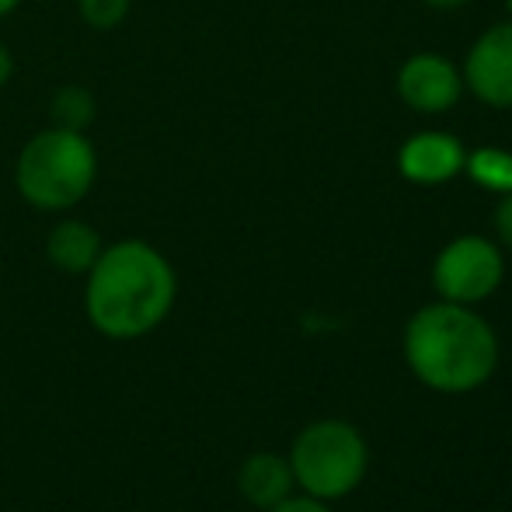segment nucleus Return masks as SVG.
<instances>
[{
    "mask_svg": "<svg viewBox=\"0 0 512 512\" xmlns=\"http://www.w3.org/2000/svg\"><path fill=\"white\" fill-rule=\"evenodd\" d=\"M178 300V272L161 248L122 237L102 248L84 276V314L98 335L136 342L161 328Z\"/></svg>",
    "mask_w": 512,
    "mask_h": 512,
    "instance_id": "obj_1",
    "label": "nucleus"
},
{
    "mask_svg": "<svg viewBox=\"0 0 512 512\" xmlns=\"http://www.w3.org/2000/svg\"><path fill=\"white\" fill-rule=\"evenodd\" d=\"M405 363L429 391L471 394L499 370V335L474 307L436 300L408 317Z\"/></svg>",
    "mask_w": 512,
    "mask_h": 512,
    "instance_id": "obj_2",
    "label": "nucleus"
},
{
    "mask_svg": "<svg viewBox=\"0 0 512 512\" xmlns=\"http://www.w3.org/2000/svg\"><path fill=\"white\" fill-rule=\"evenodd\" d=\"M102 157L84 129H63L49 122L32 133L14 157V192L25 206L49 216L74 213L95 192Z\"/></svg>",
    "mask_w": 512,
    "mask_h": 512,
    "instance_id": "obj_3",
    "label": "nucleus"
},
{
    "mask_svg": "<svg viewBox=\"0 0 512 512\" xmlns=\"http://www.w3.org/2000/svg\"><path fill=\"white\" fill-rule=\"evenodd\" d=\"M286 460L300 492L321 502H338L363 485L370 471V446L345 418H317L297 432Z\"/></svg>",
    "mask_w": 512,
    "mask_h": 512,
    "instance_id": "obj_4",
    "label": "nucleus"
},
{
    "mask_svg": "<svg viewBox=\"0 0 512 512\" xmlns=\"http://www.w3.org/2000/svg\"><path fill=\"white\" fill-rule=\"evenodd\" d=\"M506 279V258L492 237L460 234L446 244L432 262V286L439 300L478 307L492 297Z\"/></svg>",
    "mask_w": 512,
    "mask_h": 512,
    "instance_id": "obj_5",
    "label": "nucleus"
},
{
    "mask_svg": "<svg viewBox=\"0 0 512 512\" xmlns=\"http://www.w3.org/2000/svg\"><path fill=\"white\" fill-rule=\"evenodd\" d=\"M460 77L478 102L492 108H512V21L485 28L474 39Z\"/></svg>",
    "mask_w": 512,
    "mask_h": 512,
    "instance_id": "obj_6",
    "label": "nucleus"
},
{
    "mask_svg": "<svg viewBox=\"0 0 512 512\" xmlns=\"http://www.w3.org/2000/svg\"><path fill=\"white\" fill-rule=\"evenodd\" d=\"M464 95V77L453 60L439 53H415L398 70V98L422 115L450 112Z\"/></svg>",
    "mask_w": 512,
    "mask_h": 512,
    "instance_id": "obj_7",
    "label": "nucleus"
},
{
    "mask_svg": "<svg viewBox=\"0 0 512 512\" xmlns=\"http://www.w3.org/2000/svg\"><path fill=\"white\" fill-rule=\"evenodd\" d=\"M467 147L460 136L446 133V129H422V133L408 136L398 150V171L411 185H446L464 171Z\"/></svg>",
    "mask_w": 512,
    "mask_h": 512,
    "instance_id": "obj_8",
    "label": "nucleus"
},
{
    "mask_svg": "<svg viewBox=\"0 0 512 512\" xmlns=\"http://www.w3.org/2000/svg\"><path fill=\"white\" fill-rule=\"evenodd\" d=\"M105 241L98 234L95 223L81 220V216L63 213L60 220L49 227L46 234V262L63 276H88L91 265L98 262Z\"/></svg>",
    "mask_w": 512,
    "mask_h": 512,
    "instance_id": "obj_9",
    "label": "nucleus"
},
{
    "mask_svg": "<svg viewBox=\"0 0 512 512\" xmlns=\"http://www.w3.org/2000/svg\"><path fill=\"white\" fill-rule=\"evenodd\" d=\"M237 492H241V499L248 506L262 512L279 506V502L297 492L290 460L283 453H269V450H258L251 457H244L241 471H237Z\"/></svg>",
    "mask_w": 512,
    "mask_h": 512,
    "instance_id": "obj_10",
    "label": "nucleus"
},
{
    "mask_svg": "<svg viewBox=\"0 0 512 512\" xmlns=\"http://www.w3.org/2000/svg\"><path fill=\"white\" fill-rule=\"evenodd\" d=\"M464 171L471 175V182H478L481 189L495 192V196L512 192V154L509 150H502V147L467 150Z\"/></svg>",
    "mask_w": 512,
    "mask_h": 512,
    "instance_id": "obj_11",
    "label": "nucleus"
},
{
    "mask_svg": "<svg viewBox=\"0 0 512 512\" xmlns=\"http://www.w3.org/2000/svg\"><path fill=\"white\" fill-rule=\"evenodd\" d=\"M95 95H91L88 88H81V84H67V88H60L53 98H49V115H53V126H63V129H84L88 133V126L95 122Z\"/></svg>",
    "mask_w": 512,
    "mask_h": 512,
    "instance_id": "obj_12",
    "label": "nucleus"
},
{
    "mask_svg": "<svg viewBox=\"0 0 512 512\" xmlns=\"http://www.w3.org/2000/svg\"><path fill=\"white\" fill-rule=\"evenodd\" d=\"M74 4L81 25H88L91 32H115L133 11V0H74Z\"/></svg>",
    "mask_w": 512,
    "mask_h": 512,
    "instance_id": "obj_13",
    "label": "nucleus"
},
{
    "mask_svg": "<svg viewBox=\"0 0 512 512\" xmlns=\"http://www.w3.org/2000/svg\"><path fill=\"white\" fill-rule=\"evenodd\" d=\"M492 223H495V237L506 251H512V192L499 196V206L492 213Z\"/></svg>",
    "mask_w": 512,
    "mask_h": 512,
    "instance_id": "obj_14",
    "label": "nucleus"
},
{
    "mask_svg": "<svg viewBox=\"0 0 512 512\" xmlns=\"http://www.w3.org/2000/svg\"><path fill=\"white\" fill-rule=\"evenodd\" d=\"M265 512H331V502H321V499H310L304 492H293L290 499H283L279 506L265 509Z\"/></svg>",
    "mask_w": 512,
    "mask_h": 512,
    "instance_id": "obj_15",
    "label": "nucleus"
},
{
    "mask_svg": "<svg viewBox=\"0 0 512 512\" xmlns=\"http://www.w3.org/2000/svg\"><path fill=\"white\" fill-rule=\"evenodd\" d=\"M11 81H14V53L0 42V95L11 88Z\"/></svg>",
    "mask_w": 512,
    "mask_h": 512,
    "instance_id": "obj_16",
    "label": "nucleus"
},
{
    "mask_svg": "<svg viewBox=\"0 0 512 512\" xmlns=\"http://www.w3.org/2000/svg\"><path fill=\"white\" fill-rule=\"evenodd\" d=\"M422 4H429V7H436V11H457V7H464V4H471V0H422Z\"/></svg>",
    "mask_w": 512,
    "mask_h": 512,
    "instance_id": "obj_17",
    "label": "nucleus"
},
{
    "mask_svg": "<svg viewBox=\"0 0 512 512\" xmlns=\"http://www.w3.org/2000/svg\"><path fill=\"white\" fill-rule=\"evenodd\" d=\"M21 4H25V0H0V21H4V18H11V14L18 11Z\"/></svg>",
    "mask_w": 512,
    "mask_h": 512,
    "instance_id": "obj_18",
    "label": "nucleus"
},
{
    "mask_svg": "<svg viewBox=\"0 0 512 512\" xmlns=\"http://www.w3.org/2000/svg\"><path fill=\"white\" fill-rule=\"evenodd\" d=\"M506 11H509V18H512V0H506Z\"/></svg>",
    "mask_w": 512,
    "mask_h": 512,
    "instance_id": "obj_19",
    "label": "nucleus"
}]
</instances>
